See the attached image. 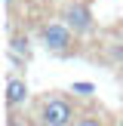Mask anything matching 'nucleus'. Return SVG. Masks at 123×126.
Returning a JSON list of instances; mask_svg holds the SVG:
<instances>
[{
    "label": "nucleus",
    "mask_w": 123,
    "mask_h": 126,
    "mask_svg": "<svg viewBox=\"0 0 123 126\" xmlns=\"http://www.w3.org/2000/svg\"><path fill=\"white\" fill-rule=\"evenodd\" d=\"M15 3H18V0H3V9H6V12H12V9H15Z\"/></svg>",
    "instance_id": "obj_9"
},
{
    "label": "nucleus",
    "mask_w": 123,
    "mask_h": 126,
    "mask_svg": "<svg viewBox=\"0 0 123 126\" xmlns=\"http://www.w3.org/2000/svg\"><path fill=\"white\" fill-rule=\"evenodd\" d=\"M59 18H62L77 37H86V34L95 31V12H92V6L86 3V0H68V3L62 6Z\"/></svg>",
    "instance_id": "obj_3"
},
{
    "label": "nucleus",
    "mask_w": 123,
    "mask_h": 126,
    "mask_svg": "<svg viewBox=\"0 0 123 126\" xmlns=\"http://www.w3.org/2000/svg\"><path fill=\"white\" fill-rule=\"evenodd\" d=\"M28 98H31L28 80H25L22 74L9 71V74H6V95H3V102H6V111H22L25 105H28Z\"/></svg>",
    "instance_id": "obj_4"
},
{
    "label": "nucleus",
    "mask_w": 123,
    "mask_h": 126,
    "mask_svg": "<svg viewBox=\"0 0 123 126\" xmlns=\"http://www.w3.org/2000/svg\"><path fill=\"white\" fill-rule=\"evenodd\" d=\"M6 126H37V120H28L18 111H6Z\"/></svg>",
    "instance_id": "obj_7"
},
{
    "label": "nucleus",
    "mask_w": 123,
    "mask_h": 126,
    "mask_svg": "<svg viewBox=\"0 0 123 126\" xmlns=\"http://www.w3.org/2000/svg\"><path fill=\"white\" fill-rule=\"evenodd\" d=\"M40 43H43V49H46L49 55L68 59V55H74V49H77V34H74L62 18H55V22H43L40 25Z\"/></svg>",
    "instance_id": "obj_2"
},
{
    "label": "nucleus",
    "mask_w": 123,
    "mask_h": 126,
    "mask_svg": "<svg viewBox=\"0 0 123 126\" xmlns=\"http://www.w3.org/2000/svg\"><path fill=\"white\" fill-rule=\"evenodd\" d=\"M74 126H105V120H102L98 114H83V117H77Z\"/></svg>",
    "instance_id": "obj_8"
},
{
    "label": "nucleus",
    "mask_w": 123,
    "mask_h": 126,
    "mask_svg": "<svg viewBox=\"0 0 123 126\" xmlns=\"http://www.w3.org/2000/svg\"><path fill=\"white\" fill-rule=\"evenodd\" d=\"M6 59L15 68H25L31 62V37L28 34H12L9 43H6Z\"/></svg>",
    "instance_id": "obj_5"
},
{
    "label": "nucleus",
    "mask_w": 123,
    "mask_h": 126,
    "mask_svg": "<svg viewBox=\"0 0 123 126\" xmlns=\"http://www.w3.org/2000/svg\"><path fill=\"white\" fill-rule=\"evenodd\" d=\"M71 92L80 95V98H92V95H95V86L86 83V80H74V83H71Z\"/></svg>",
    "instance_id": "obj_6"
},
{
    "label": "nucleus",
    "mask_w": 123,
    "mask_h": 126,
    "mask_svg": "<svg viewBox=\"0 0 123 126\" xmlns=\"http://www.w3.org/2000/svg\"><path fill=\"white\" fill-rule=\"evenodd\" d=\"M77 111H74V102L62 92H46V95L37 102L34 120L37 126H74L77 120Z\"/></svg>",
    "instance_id": "obj_1"
},
{
    "label": "nucleus",
    "mask_w": 123,
    "mask_h": 126,
    "mask_svg": "<svg viewBox=\"0 0 123 126\" xmlns=\"http://www.w3.org/2000/svg\"><path fill=\"white\" fill-rule=\"evenodd\" d=\"M117 126H123V117H120V123H117Z\"/></svg>",
    "instance_id": "obj_10"
}]
</instances>
